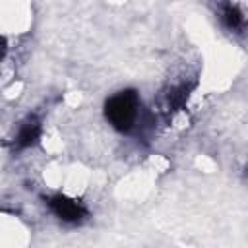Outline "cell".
Masks as SVG:
<instances>
[{"label":"cell","mask_w":248,"mask_h":248,"mask_svg":"<svg viewBox=\"0 0 248 248\" xmlns=\"http://www.w3.org/2000/svg\"><path fill=\"white\" fill-rule=\"evenodd\" d=\"M41 136V124L37 118H29L27 122H23V126L19 128V134H17V147H29V145H35L37 140Z\"/></svg>","instance_id":"3957f363"},{"label":"cell","mask_w":248,"mask_h":248,"mask_svg":"<svg viewBox=\"0 0 248 248\" xmlns=\"http://www.w3.org/2000/svg\"><path fill=\"white\" fill-rule=\"evenodd\" d=\"M244 17H242V12L236 8V6H229L225 10V23L231 27V29H238L242 25Z\"/></svg>","instance_id":"277c9868"},{"label":"cell","mask_w":248,"mask_h":248,"mask_svg":"<svg viewBox=\"0 0 248 248\" xmlns=\"http://www.w3.org/2000/svg\"><path fill=\"white\" fill-rule=\"evenodd\" d=\"M48 205H50L52 213H54L58 219L68 221V223L81 221V219L85 217V213H87V209H85L79 202H76V200H72V198H66V196H52V198L48 200Z\"/></svg>","instance_id":"7a4b0ae2"},{"label":"cell","mask_w":248,"mask_h":248,"mask_svg":"<svg viewBox=\"0 0 248 248\" xmlns=\"http://www.w3.org/2000/svg\"><path fill=\"white\" fill-rule=\"evenodd\" d=\"M107 120L120 132H130L140 118V97L134 89H124L105 103Z\"/></svg>","instance_id":"6da1fadb"}]
</instances>
